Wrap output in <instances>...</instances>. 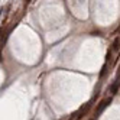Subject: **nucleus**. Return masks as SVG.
Wrapping results in <instances>:
<instances>
[{
  "instance_id": "nucleus-5",
  "label": "nucleus",
  "mask_w": 120,
  "mask_h": 120,
  "mask_svg": "<svg viewBox=\"0 0 120 120\" xmlns=\"http://www.w3.org/2000/svg\"><path fill=\"white\" fill-rule=\"evenodd\" d=\"M111 52H113L111 49H109V51H107V55H106V61H107V62H109V61H111Z\"/></svg>"
},
{
  "instance_id": "nucleus-6",
  "label": "nucleus",
  "mask_w": 120,
  "mask_h": 120,
  "mask_svg": "<svg viewBox=\"0 0 120 120\" xmlns=\"http://www.w3.org/2000/svg\"><path fill=\"white\" fill-rule=\"evenodd\" d=\"M106 71H107V65H103V68H101V72H100V77H104Z\"/></svg>"
},
{
  "instance_id": "nucleus-1",
  "label": "nucleus",
  "mask_w": 120,
  "mask_h": 120,
  "mask_svg": "<svg viewBox=\"0 0 120 120\" xmlns=\"http://www.w3.org/2000/svg\"><path fill=\"white\" fill-rule=\"evenodd\" d=\"M90 107H91V101H88L85 106H82L80 110H78V113H77V117H75V120H81L82 119V116H85L87 114V111L90 110Z\"/></svg>"
},
{
  "instance_id": "nucleus-3",
  "label": "nucleus",
  "mask_w": 120,
  "mask_h": 120,
  "mask_svg": "<svg viewBox=\"0 0 120 120\" xmlns=\"http://www.w3.org/2000/svg\"><path fill=\"white\" fill-rule=\"evenodd\" d=\"M119 48H120V39L116 38L113 41V44H111V51H119Z\"/></svg>"
},
{
  "instance_id": "nucleus-2",
  "label": "nucleus",
  "mask_w": 120,
  "mask_h": 120,
  "mask_svg": "<svg viewBox=\"0 0 120 120\" xmlns=\"http://www.w3.org/2000/svg\"><path fill=\"white\" fill-rule=\"evenodd\" d=\"M110 103H111V98H103V100L98 103V106H97V114H100L101 111L110 104Z\"/></svg>"
},
{
  "instance_id": "nucleus-7",
  "label": "nucleus",
  "mask_w": 120,
  "mask_h": 120,
  "mask_svg": "<svg viewBox=\"0 0 120 120\" xmlns=\"http://www.w3.org/2000/svg\"><path fill=\"white\" fill-rule=\"evenodd\" d=\"M68 120H74V119H72V117H71V119H68Z\"/></svg>"
},
{
  "instance_id": "nucleus-8",
  "label": "nucleus",
  "mask_w": 120,
  "mask_h": 120,
  "mask_svg": "<svg viewBox=\"0 0 120 120\" xmlns=\"http://www.w3.org/2000/svg\"><path fill=\"white\" fill-rule=\"evenodd\" d=\"M117 32H119V33H120V28H119V30H117Z\"/></svg>"
},
{
  "instance_id": "nucleus-4",
  "label": "nucleus",
  "mask_w": 120,
  "mask_h": 120,
  "mask_svg": "<svg viewBox=\"0 0 120 120\" xmlns=\"http://www.w3.org/2000/svg\"><path fill=\"white\" fill-rule=\"evenodd\" d=\"M119 85H120V82H119V81H116V82H113V84H111V87H110V91H111V94H113V96H114V94L117 93V88H119Z\"/></svg>"
}]
</instances>
